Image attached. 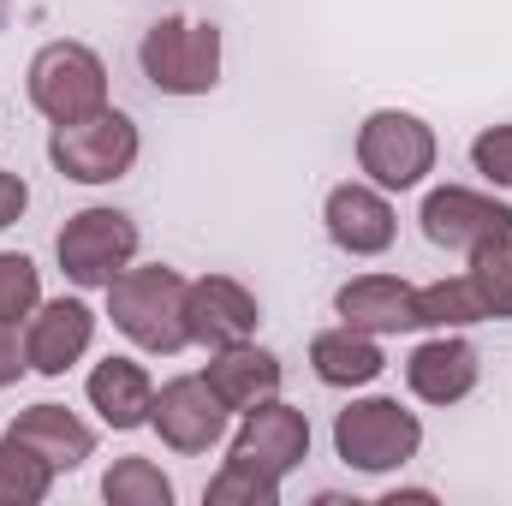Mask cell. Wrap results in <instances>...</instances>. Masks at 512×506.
Listing matches in <instances>:
<instances>
[{
  "label": "cell",
  "instance_id": "cell-1",
  "mask_svg": "<svg viewBox=\"0 0 512 506\" xmlns=\"http://www.w3.org/2000/svg\"><path fill=\"white\" fill-rule=\"evenodd\" d=\"M185 286H191V280H179V274L161 268V262H155V268H126V274L108 286V316H114V328L126 334L131 346L173 358V352L191 346V328H185Z\"/></svg>",
  "mask_w": 512,
  "mask_h": 506
},
{
  "label": "cell",
  "instance_id": "cell-2",
  "mask_svg": "<svg viewBox=\"0 0 512 506\" xmlns=\"http://www.w3.org/2000/svg\"><path fill=\"white\" fill-rule=\"evenodd\" d=\"M137 66L161 96H209L221 84V30L197 18H155L137 42Z\"/></svg>",
  "mask_w": 512,
  "mask_h": 506
},
{
  "label": "cell",
  "instance_id": "cell-3",
  "mask_svg": "<svg viewBox=\"0 0 512 506\" xmlns=\"http://www.w3.org/2000/svg\"><path fill=\"white\" fill-rule=\"evenodd\" d=\"M30 102L54 126H78L108 108V66L84 42H48L30 60Z\"/></svg>",
  "mask_w": 512,
  "mask_h": 506
},
{
  "label": "cell",
  "instance_id": "cell-4",
  "mask_svg": "<svg viewBox=\"0 0 512 506\" xmlns=\"http://www.w3.org/2000/svg\"><path fill=\"white\" fill-rule=\"evenodd\" d=\"M423 447V423L399 399H352L334 417V453L352 471H399Z\"/></svg>",
  "mask_w": 512,
  "mask_h": 506
},
{
  "label": "cell",
  "instance_id": "cell-5",
  "mask_svg": "<svg viewBox=\"0 0 512 506\" xmlns=\"http://www.w3.org/2000/svg\"><path fill=\"white\" fill-rule=\"evenodd\" d=\"M48 161L78 179V185H108V179H126L131 161H137V126H131L120 108H102L78 126H54L48 137Z\"/></svg>",
  "mask_w": 512,
  "mask_h": 506
},
{
  "label": "cell",
  "instance_id": "cell-6",
  "mask_svg": "<svg viewBox=\"0 0 512 506\" xmlns=\"http://www.w3.org/2000/svg\"><path fill=\"white\" fill-rule=\"evenodd\" d=\"M54 251L72 286H114L137 256V221L120 209H84L60 227Z\"/></svg>",
  "mask_w": 512,
  "mask_h": 506
},
{
  "label": "cell",
  "instance_id": "cell-7",
  "mask_svg": "<svg viewBox=\"0 0 512 506\" xmlns=\"http://www.w3.org/2000/svg\"><path fill=\"white\" fill-rule=\"evenodd\" d=\"M358 167L382 185V191H411L423 185V173L435 167V131L423 126L417 114L382 108L370 114L358 131Z\"/></svg>",
  "mask_w": 512,
  "mask_h": 506
},
{
  "label": "cell",
  "instance_id": "cell-8",
  "mask_svg": "<svg viewBox=\"0 0 512 506\" xmlns=\"http://www.w3.org/2000/svg\"><path fill=\"white\" fill-rule=\"evenodd\" d=\"M423 233L441 251L477 256L483 245L512 239V209L501 197H483V191H465V185H435L423 197Z\"/></svg>",
  "mask_w": 512,
  "mask_h": 506
},
{
  "label": "cell",
  "instance_id": "cell-9",
  "mask_svg": "<svg viewBox=\"0 0 512 506\" xmlns=\"http://www.w3.org/2000/svg\"><path fill=\"white\" fill-rule=\"evenodd\" d=\"M262 322V304L233 280V274H203L185 286V328L197 346L209 352H227V346H245Z\"/></svg>",
  "mask_w": 512,
  "mask_h": 506
},
{
  "label": "cell",
  "instance_id": "cell-10",
  "mask_svg": "<svg viewBox=\"0 0 512 506\" xmlns=\"http://www.w3.org/2000/svg\"><path fill=\"white\" fill-rule=\"evenodd\" d=\"M227 417H233V411L221 405V393L203 376L167 381V387L155 393V411H149V423L161 429V441H167L173 453H209V447L227 435Z\"/></svg>",
  "mask_w": 512,
  "mask_h": 506
},
{
  "label": "cell",
  "instance_id": "cell-11",
  "mask_svg": "<svg viewBox=\"0 0 512 506\" xmlns=\"http://www.w3.org/2000/svg\"><path fill=\"white\" fill-rule=\"evenodd\" d=\"M233 459H251L256 471L268 477H286L310 459V417L280 405V399H262L245 411L239 435H233Z\"/></svg>",
  "mask_w": 512,
  "mask_h": 506
},
{
  "label": "cell",
  "instance_id": "cell-12",
  "mask_svg": "<svg viewBox=\"0 0 512 506\" xmlns=\"http://www.w3.org/2000/svg\"><path fill=\"white\" fill-rule=\"evenodd\" d=\"M96 340V310L84 298H54V304H36L30 310V328H24V358L36 376H66Z\"/></svg>",
  "mask_w": 512,
  "mask_h": 506
},
{
  "label": "cell",
  "instance_id": "cell-13",
  "mask_svg": "<svg viewBox=\"0 0 512 506\" xmlns=\"http://www.w3.org/2000/svg\"><path fill=\"white\" fill-rule=\"evenodd\" d=\"M334 310L346 328H364V334H405V328H423L417 316V286L393 280V274H358L334 292Z\"/></svg>",
  "mask_w": 512,
  "mask_h": 506
},
{
  "label": "cell",
  "instance_id": "cell-14",
  "mask_svg": "<svg viewBox=\"0 0 512 506\" xmlns=\"http://www.w3.org/2000/svg\"><path fill=\"white\" fill-rule=\"evenodd\" d=\"M322 221H328V239L346 256H382L393 245V209L376 185H334Z\"/></svg>",
  "mask_w": 512,
  "mask_h": 506
},
{
  "label": "cell",
  "instance_id": "cell-15",
  "mask_svg": "<svg viewBox=\"0 0 512 506\" xmlns=\"http://www.w3.org/2000/svg\"><path fill=\"white\" fill-rule=\"evenodd\" d=\"M477 376H483L477 346H471V340H459V334L423 340V346L405 358V381H411V393H417V399H429V405H459V399L477 387Z\"/></svg>",
  "mask_w": 512,
  "mask_h": 506
},
{
  "label": "cell",
  "instance_id": "cell-16",
  "mask_svg": "<svg viewBox=\"0 0 512 506\" xmlns=\"http://www.w3.org/2000/svg\"><path fill=\"white\" fill-rule=\"evenodd\" d=\"M12 441H24V447H36L54 471H78L90 453H96V429L90 423H78L66 405H30V411H18L12 417V429H6Z\"/></svg>",
  "mask_w": 512,
  "mask_h": 506
},
{
  "label": "cell",
  "instance_id": "cell-17",
  "mask_svg": "<svg viewBox=\"0 0 512 506\" xmlns=\"http://www.w3.org/2000/svg\"><path fill=\"white\" fill-rule=\"evenodd\" d=\"M203 381L221 393V405H227V411H251V405H262V399H274V393H280V358L245 340V346L215 352V364L203 370Z\"/></svg>",
  "mask_w": 512,
  "mask_h": 506
},
{
  "label": "cell",
  "instance_id": "cell-18",
  "mask_svg": "<svg viewBox=\"0 0 512 506\" xmlns=\"http://www.w3.org/2000/svg\"><path fill=\"white\" fill-rule=\"evenodd\" d=\"M90 405L102 411L108 429H137L155 411V381H149L143 364H131V358H102L90 370Z\"/></svg>",
  "mask_w": 512,
  "mask_h": 506
},
{
  "label": "cell",
  "instance_id": "cell-19",
  "mask_svg": "<svg viewBox=\"0 0 512 506\" xmlns=\"http://www.w3.org/2000/svg\"><path fill=\"white\" fill-rule=\"evenodd\" d=\"M310 370L328 387H370L387 370V358H382V346H376V334L340 322V328H328V334L310 340Z\"/></svg>",
  "mask_w": 512,
  "mask_h": 506
},
{
  "label": "cell",
  "instance_id": "cell-20",
  "mask_svg": "<svg viewBox=\"0 0 512 506\" xmlns=\"http://www.w3.org/2000/svg\"><path fill=\"white\" fill-rule=\"evenodd\" d=\"M54 477H60V471H54L36 447L0 435V501L6 506H36L48 489H54Z\"/></svg>",
  "mask_w": 512,
  "mask_h": 506
},
{
  "label": "cell",
  "instance_id": "cell-21",
  "mask_svg": "<svg viewBox=\"0 0 512 506\" xmlns=\"http://www.w3.org/2000/svg\"><path fill=\"white\" fill-rule=\"evenodd\" d=\"M465 280H471V292H477L483 322H507V316H512V239L483 245V251L471 256Z\"/></svg>",
  "mask_w": 512,
  "mask_h": 506
},
{
  "label": "cell",
  "instance_id": "cell-22",
  "mask_svg": "<svg viewBox=\"0 0 512 506\" xmlns=\"http://www.w3.org/2000/svg\"><path fill=\"white\" fill-rule=\"evenodd\" d=\"M209 506H280V477H268V471H256L251 459H233L227 453V465H221V477L209 483Z\"/></svg>",
  "mask_w": 512,
  "mask_h": 506
},
{
  "label": "cell",
  "instance_id": "cell-23",
  "mask_svg": "<svg viewBox=\"0 0 512 506\" xmlns=\"http://www.w3.org/2000/svg\"><path fill=\"white\" fill-rule=\"evenodd\" d=\"M102 495L114 506H173V483H167L161 465H149V459H120V465L102 477Z\"/></svg>",
  "mask_w": 512,
  "mask_h": 506
},
{
  "label": "cell",
  "instance_id": "cell-24",
  "mask_svg": "<svg viewBox=\"0 0 512 506\" xmlns=\"http://www.w3.org/2000/svg\"><path fill=\"white\" fill-rule=\"evenodd\" d=\"M417 316H423V328H465V322H483L477 292H471L465 274L435 280V286H417Z\"/></svg>",
  "mask_w": 512,
  "mask_h": 506
},
{
  "label": "cell",
  "instance_id": "cell-25",
  "mask_svg": "<svg viewBox=\"0 0 512 506\" xmlns=\"http://www.w3.org/2000/svg\"><path fill=\"white\" fill-rule=\"evenodd\" d=\"M36 304H42V280H36V262H30V256L0 251V322H24Z\"/></svg>",
  "mask_w": 512,
  "mask_h": 506
},
{
  "label": "cell",
  "instance_id": "cell-26",
  "mask_svg": "<svg viewBox=\"0 0 512 506\" xmlns=\"http://www.w3.org/2000/svg\"><path fill=\"white\" fill-rule=\"evenodd\" d=\"M471 167H477L489 185H507L512 191V126L477 131V143H471Z\"/></svg>",
  "mask_w": 512,
  "mask_h": 506
},
{
  "label": "cell",
  "instance_id": "cell-27",
  "mask_svg": "<svg viewBox=\"0 0 512 506\" xmlns=\"http://www.w3.org/2000/svg\"><path fill=\"white\" fill-rule=\"evenodd\" d=\"M30 370V358H24V340H18V322H0V387H12V381Z\"/></svg>",
  "mask_w": 512,
  "mask_h": 506
},
{
  "label": "cell",
  "instance_id": "cell-28",
  "mask_svg": "<svg viewBox=\"0 0 512 506\" xmlns=\"http://www.w3.org/2000/svg\"><path fill=\"white\" fill-rule=\"evenodd\" d=\"M24 209H30V185H24L18 173H6V167H0V233H6Z\"/></svg>",
  "mask_w": 512,
  "mask_h": 506
}]
</instances>
